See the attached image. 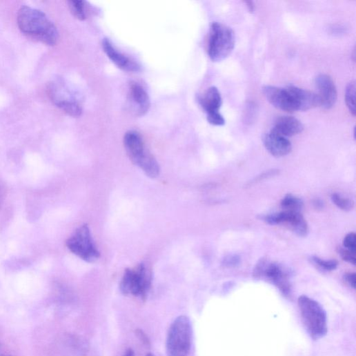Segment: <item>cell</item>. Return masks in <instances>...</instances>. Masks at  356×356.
Listing matches in <instances>:
<instances>
[{
  "mask_svg": "<svg viewBox=\"0 0 356 356\" xmlns=\"http://www.w3.org/2000/svg\"><path fill=\"white\" fill-rule=\"evenodd\" d=\"M287 88L293 97L297 111H308L321 106L317 94L293 85L288 86Z\"/></svg>",
  "mask_w": 356,
  "mask_h": 356,
  "instance_id": "obj_15",
  "label": "cell"
},
{
  "mask_svg": "<svg viewBox=\"0 0 356 356\" xmlns=\"http://www.w3.org/2000/svg\"><path fill=\"white\" fill-rule=\"evenodd\" d=\"M128 95L133 112L139 117L145 115L150 108V100L144 86L132 82L130 86Z\"/></svg>",
  "mask_w": 356,
  "mask_h": 356,
  "instance_id": "obj_14",
  "label": "cell"
},
{
  "mask_svg": "<svg viewBox=\"0 0 356 356\" xmlns=\"http://www.w3.org/2000/svg\"><path fill=\"white\" fill-rule=\"evenodd\" d=\"M331 200L337 208L346 212L351 210L354 207V202L352 200L337 193L331 195Z\"/></svg>",
  "mask_w": 356,
  "mask_h": 356,
  "instance_id": "obj_23",
  "label": "cell"
},
{
  "mask_svg": "<svg viewBox=\"0 0 356 356\" xmlns=\"http://www.w3.org/2000/svg\"><path fill=\"white\" fill-rule=\"evenodd\" d=\"M263 144L266 149L276 157L288 155L293 148L292 144L288 138L273 130L264 135Z\"/></svg>",
  "mask_w": 356,
  "mask_h": 356,
  "instance_id": "obj_16",
  "label": "cell"
},
{
  "mask_svg": "<svg viewBox=\"0 0 356 356\" xmlns=\"http://www.w3.org/2000/svg\"><path fill=\"white\" fill-rule=\"evenodd\" d=\"M304 129L302 123L293 117H279L275 122L273 131L286 138L299 135Z\"/></svg>",
  "mask_w": 356,
  "mask_h": 356,
  "instance_id": "obj_17",
  "label": "cell"
},
{
  "mask_svg": "<svg viewBox=\"0 0 356 356\" xmlns=\"http://www.w3.org/2000/svg\"><path fill=\"white\" fill-rule=\"evenodd\" d=\"M17 22L23 33L48 46H55L59 41L57 27L42 11L23 6L19 11Z\"/></svg>",
  "mask_w": 356,
  "mask_h": 356,
  "instance_id": "obj_1",
  "label": "cell"
},
{
  "mask_svg": "<svg viewBox=\"0 0 356 356\" xmlns=\"http://www.w3.org/2000/svg\"><path fill=\"white\" fill-rule=\"evenodd\" d=\"M344 281L350 288L355 290L356 286V277L355 273H347L344 275Z\"/></svg>",
  "mask_w": 356,
  "mask_h": 356,
  "instance_id": "obj_28",
  "label": "cell"
},
{
  "mask_svg": "<svg viewBox=\"0 0 356 356\" xmlns=\"http://www.w3.org/2000/svg\"><path fill=\"white\" fill-rule=\"evenodd\" d=\"M1 356H9V355H1Z\"/></svg>",
  "mask_w": 356,
  "mask_h": 356,
  "instance_id": "obj_34",
  "label": "cell"
},
{
  "mask_svg": "<svg viewBox=\"0 0 356 356\" xmlns=\"http://www.w3.org/2000/svg\"><path fill=\"white\" fill-rule=\"evenodd\" d=\"M68 248L87 262H94L101 256L90 229L87 225L78 228L66 241Z\"/></svg>",
  "mask_w": 356,
  "mask_h": 356,
  "instance_id": "obj_8",
  "label": "cell"
},
{
  "mask_svg": "<svg viewBox=\"0 0 356 356\" xmlns=\"http://www.w3.org/2000/svg\"><path fill=\"white\" fill-rule=\"evenodd\" d=\"M123 356H135V352L132 349L130 348L127 350Z\"/></svg>",
  "mask_w": 356,
  "mask_h": 356,
  "instance_id": "obj_32",
  "label": "cell"
},
{
  "mask_svg": "<svg viewBox=\"0 0 356 356\" xmlns=\"http://www.w3.org/2000/svg\"><path fill=\"white\" fill-rule=\"evenodd\" d=\"M199 101L207 115L219 112L222 106L221 94L215 86L210 87Z\"/></svg>",
  "mask_w": 356,
  "mask_h": 356,
  "instance_id": "obj_18",
  "label": "cell"
},
{
  "mask_svg": "<svg viewBox=\"0 0 356 356\" xmlns=\"http://www.w3.org/2000/svg\"><path fill=\"white\" fill-rule=\"evenodd\" d=\"M146 356H155V355H153V354H152V353H147V354H146Z\"/></svg>",
  "mask_w": 356,
  "mask_h": 356,
  "instance_id": "obj_33",
  "label": "cell"
},
{
  "mask_svg": "<svg viewBox=\"0 0 356 356\" xmlns=\"http://www.w3.org/2000/svg\"><path fill=\"white\" fill-rule=\"evenodd\" d=\"M344 248L353 253L356 250V235L355 233L347 234L343 241Z\"/></svg>",
  "mask_w": 356,
  "mask_h": 356,
  "instance_id": "obj_24",
  "label": "cell"
},
{
  "mask_svg": "<svg viewBox=\"0 0 356 356\" xmlns=\"http://www.w3.org/2000/svg\"><path fill=\"white\" fill-rule=\"evenodd\" d=\"M102 45L106 54L119 68L128 72L141 70V66L135 60L118 50L110 39H105Z\"/></svg>",
  "mask_w": 356,
  "mask_h": 356,
  "instance_id": "obj_13",
  "label": "cell"
},
{
  "mask_svg": "<svg viewBox=\"0 0 356 356\" xmlns=\"http://www.w3.org/2000/svg\"><path fill=\"white\" fill-rule=\"evenodd\" d=\"M310 259L315 265L318 266V268L324 272L335 270L338 266L337 261L334 259L326 260L317 256H313Z\"/></svg>",
  "mask_w": 356,
  "mask_h": 356,
  "instance_id": "obj_22",
  "label": "cell"
},
{
  "mask_svg": "<svg viewBox=\"0 0 356 356\" xmlns=\"http://www.w3.org/2000/svg\"><path fill=\"white\" fill-rule=\"evenodd\" d=\"M192 328L186 316L177 317L171 324L166 339L168 356H188L192 348Z\"/></svg>",
  "mask_w": 356,
  "mask_h": 356,
  "instance_id": "obj_4",
  "label": "cell"
},
{
  "mask_svg": "<svg viewBox=\"0 0 356 356\" xmlns=\"http://www.w3.org/2000/svg\"><path fill=\"white\" fill-rule=\"evenodd\" d=\"M247 5L248 9L250 12H253L254 11V6L252 2H246Z\"/></svg>",
  "mask_w": 356,
  "mask_h": 356,
  "instance_id": "obj_31",
  "label": "cell"
},
{
  "mask_svg": "<svg viewBox=\"0 0 356 356\" xmlns=\"http://www.w3.org/2000/svg\"><path fill=\"white\" fill-rule=\"evenodd\" d=\"M68 6L72 14L79 21L86 19V6L83 1L72 0L68 2Z\"/></svg>",
  "mask_w": 356,
  "mask_h": 356,
  "instance_id": "obj_20",
  "label": "cell"
},
{
  "mask_svg": "<svg viewBox=\"0 0 356 356\" xmlns=\"http://www.w3.org/2000/svg\"><path fill=\"white\" fill-rule=\"evenodd\" d=\"M321 102V107L324 110H330L334 107L337 99V92L333 79L328 75L321 74L315 79Z\"/></svg>",
  "mask_w": 356,
  "mask_h": 356,
  "instance_id": "obj_12",
  "label": "cell"
},
{
  "mask_svg": "<svg viewBox=\"0 0 356 356\" xmlns=\"http://www.w3.org/2000/svg\"><path fill=\"white\" fill-rule=\"evenodd\" d=\"M355 82L350 81L346 86L345 92V101L349 112L353 116H355Z\"/></svg>",
  "mask_w": 356,
  "mask_h": 356,
  "instance_id": "obj_21",
  "label": "cell"
},
{
  "mask_svg": "<svg viewBox=\"0 0 356 356\" xmlns=\"http://www.w3.org/2000/svg\"><path fill=\"white\" fill-rule=\"evenodd\" d=\"M281 206L284 212L301 213L304 209L303 201L293 195H287L281 201Z\"/></svg>",
  "mask_w": 356,
  "mask_h": 356,
  "instance_id": "obj_19",
  "label": "cell"
},
{
  "mask_svg": "<svg viewBox=\"0 0 356 356\" xmlns=\"http://www.w3.org/2000/svg\"><path fill=\"white\" fill-rule=\"evenodd\" d=\"M6 192L4 188L0 186V208H1L5 199Z\"/></svg>",
  "mask_w": 356,
  "mask_h": 356,
  "instance_id": "obj_30",
  "label": "cell"
},
{
  "mask_svg": "<svg viewBox=\"0 0 356 356\" xmlns=\"http://www.w3.org/2000/svg\"><path fill=\"white\" fill-rule=\"evenodd\" d=\"M207 119L210 124L216 126H224L226 123L224 117L219 112L207 115Z\"/></svg>",
  "mask_w": 356,
  "mask_h": 356,
  "instance_id": "obj_26",
  "label": "cell"
},
{
  "mask_svg": "<svg viewBox=\"0 0 356 356\" xmlns=\"http://www.w3.org/2000/svg\"><path fill=\"white\" fill-rule=\"evenodd\" d=\"M253 277L255 279L264 280L273 284L286 298L292 297L290 275L281 264L261 259L255 265Z\"/></svg>",
  "mask_w": 356,
  "mask_h": 356,
  "instance_id": "obj_5",
  "label": "cell"
},
{
  "mask_svg": "<svg viewBox=\"0 0 356 356\" xmlns=\"http://www.w3.org/2000/svg\"><path fill=\"white\" fill-rule=\"evenodd\" d=\"M136 335L140 341L146 346H148L150 345V339L148 337L147 335L141 329H137Z\"/></svg>",
  "mask_w": 356,
  "mask_h": 356,
  "instance_id": "obj_29",
  "label": "cell"
},
{
  "mask_svg": "<svg viewBox=\"0 0 356 356\" xmlns=\"http://www.w3.org/2000/svg\"><path fill=\"white\" fill-rule=\"evenodd\" d=\"M152 275L145 264H141L133 269H127L120 284L125 295L145 299L151 288Z\"/></svg>",
  "mask_w": 356,
  "mask_h": 356,
  "instance_id": "obj_7",
  "label": "cell"
},
{
  "mask_svg": "<svg viewBox=\"0 0 356 356\" xmlns=\"http://www.w3.org/2000/svg\"><path fill=\"white\" fill-rule=\"evenodd\" d=\"M123 143L126 152L134 164L151 178L159 176V165L155 157L147 150L143 138L138 132H128L124 136Z\"/></svg>",
  "mask_w": 356,
  "mask_h": 356,
  "instance_id": "obj_3",
  "label": "cell"
},
{
  "mask_svg": "<svg viewBox=\"0 0 356 356\" xmlns=\"http://www.w3.org/2000/svg\"><path fill=\"white\" fill-rule=\"evenodd\" d=\"M49 96L57 107L72 117H78L82 113L79 101L63 83L53 82L48 88Z\"/></svg>",
  "mask_w": 356,
  "mask_h": 356,
  "instance_id": "obj_9",
  "label": "cell"
},
{
  "mask_svg": "<svg viewBox=\"0 0 356 356\" xmlns=\"http://www.w3.org/2000/svg\"><path fill=\"white\" fill-rule=\"evenodd\" d=\"M241 263V258L237 255H229L226 256L223 259V265L227 268H235Z\"/></svg>",
  "mask_w": 356,
  "mask_h": 356,
  "instance_id": "obj_25",
  "label": "cell"
},
{
  "mask_svg": "<svg viewBox=\"0 0 356 356\" xmlns=\"http://www.w3.org/2000/svg\"><path fill=\"white\" fill-rule=\"evenodd\" d=\"M235 44V36L230 28L219 23L212 25L208 43V55L211 60L218 62L226 59L233 52Z\"/></svg>",
  "mask_w": 356,
  "mask_h": 356,
  "instance_id": "obj_6",
  "label": "cell"
},
{
  "mask_svg": "<svg viewBox=\"0 0 356 356\" xmlns=\"http://www.w3.org/2000/svg\"><path fill=\"white\" fill-rule=\"evenodd\" d=\"M263 221L270 225L284 224L297 235L306 237L309 232L307 221L301 213L282 212L262 217Z\"/></svg>",
  "mask_w": 356,
  "mask_h": 356,
  "instance_id": "obj_10",
  "label": "cell"
},
{
  "mask_svg": "<svg viewBox=\"0 0 356 356\" xmlns=\"http://www.w3.org/2000/svg\"><path fill=\"white\" fill-rule=\"evenodd\" d=\"M303 324L310 337L318 340L324 337L328 332L327 315L322 305L316 300L302 295L298 299Z\"/></svg>",
  "mask_w": 356,
  "mask_h": 356,
  "instance_id": "obj_2",
  "label": "cell"
},
{
  "mask_svg": "<svg viewBox=\"0 0 356 356\" xmlns=\"http://www.w3.org/2000/svg\"><path fill=\"white\" fill-rule=\"evenodd\" d=\"M262 91L266 100L276 108L290 113L297 111L293 97L287 88L265 86Z\"/></svg>",
  "mask_w": 356,
  "mask_h": 356,
  "instance_id": "obj_11",
  "label": "cell"
},
{
  "mask_svg": "<svg viewBox=\"0 0 356 356\" xmlns=\"http://www.w3.org/2000/svg\"><path fill=\"white\" fill-rule=\"evenodd\" d=\"M338 253L344 261L353 265H355V253H353L344 248H339Z\"/></svg>",
  "mask_w": 356,
  "mask_h": 356,
  "instance_id": "obj_27",
  "label": "cell"
}]
</instances>
